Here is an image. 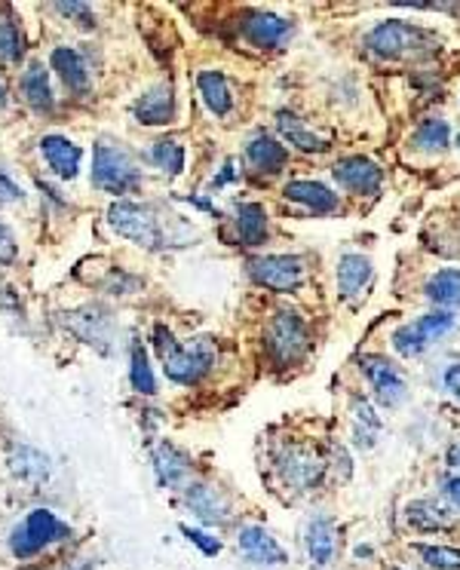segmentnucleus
<instances>
[{"mask_svg": "<svg viewBox=\"0 0 460 570\" xmlns=\"http://www.w3.org/2000/svg\"><path fill=\"white\" fill-rule=\"evenodd\" d=\"M50 65L53 71L62 77V84L77 92V96H84L89 89V68L87 62H84V55L72 47H55L50 52Z\"/></svg>", "mask_w": 460, "mask_h": 570, "instance_id": "393cba45", "label": "nucleus"}, {"mask_svg": "<svg viewBox=\"0 0 460 570\" xmlns=\"http://www.w3.org/2000/svg\"><path fill=\"white\" fill-rule=\"evenodd\" d=\"M350 408H354V417H356V423H359V430H369V432L381 430V420L374 417L372 405H369L366 398L354 396L350 398Z\"/></svg>", "mask_w": 460, "mask_h": 570, "instance_id": "e433bc0d", "label": "nucleus"}, {"mask_svg": "<svg viewBox=\"0 0 460 570\" xmlns=\"http://www.w3.org/2000/svg\"><path fill=\"white\" fill-rule=\"evenodd\" d=\"M151 460H154V472H157V482L163 487H173V491H184L188 479H191V457L181 448H176L173 442H157L151 448Z\"/></svg>", "mask_w": 460, "mask_h": 570, "instance_id": "dca6fc26", "label": "nucleus"}, {"mask_svg": "<svg viewBox=\"0 0 460 570\" xmlns=\"http://www.w3.org/2000/svg\"><path fill=\"white\" fill-rule=\"evenodd\" d=\"M248 277L270 292H298L307 277V264L298 255H265L248 261Z\"/></svg>", "mask_w": 460, "mask_h": 570, "instance_id": "6e6552de", "label": "nucleus"}, {"mask_svg": "<svg viewBox=\"0 0 460 570\" xmlns=\"http://www.w3.org/2000/svg\"><path fill=\"white\" fill-rule=\"evenodd\" d=\"M40 154L47 160V166L59 175L62 181H72L80 173V160H84V148L74 144L65 136H43L40 139Z\"/></svg>", "mask_w": 460, "mask_h": 570, "instance_id": "412c9836", "label": "nucleus"}, {"mask_svg": "<svg viewBox=\"0 0 460 570\" xmlns=\"http://www.w3.org/2000/svg\"><path fill=\"white\" fill-rule=\"evenodd\" d=\"M277 476H280V482L292 491V494H307V491H314L322 479V469L325 464L319 460L314 451L307 448H295V445H289L277 454Z\"/></svg>", "mask_w": 460, "mask_h": 570, "instance_id": "1a4fd4ad", "label": "nucleus"}, {"mask_svg": "<svg viewBox=\"0 0 460 570\" xmlns=\"http://www.w3.org/2000/svg\"><path fill=\"white\" fill-rule=\"evenodd\" d=\"M196 89L203 96L206 107L213 111L215 117H228L230 107H233V96H230L228 77L221 71H200L196 74Z\"/></svg>", "mask_w": 460, "mask_h": 570, "instance_id": "a878e982", "label": "nucleus"}, {"mask_svg": "<svg viewBox=\"0 0 460 570\" xmlns=\"http://www.w3.org/2000/svg\"><path fill=\"white\" fill-rule=\"evenodd\" d=\"M455 329V316L445 311H433L418 316L414 322H408L403 329L393 331V346L403 359H418L426 346L443 341L448 331Z\"/></svg>", "mask_w": 460, "mask_h": 570, "instance_id": "0eeeda50", "label": "nucleus"}, {"mask_svg": "<svg viewBox=\"0 0 460 570\" xmlns=\"http://www.w3.org/2000/svg\"><path fill=\"white\" fill-rule=\"evenodd\" d=\"M443 497L451 509H460V476H451L443 482Z\"/></svg>", "mask_w": 460, "mask_h": 570, "instance_id": "ea45409f", "label": "nucleus"}, {"mask_svg": "<svg viewBox=\"0 0 460 570\" xmlns=\"http://www.w3.org/2000/svg\"><path fill=\"white\" fill-rule=\"evenodd\" d=\"M184 503H188V509L203 524H225L230 519L228 497L218 487H213V484L188 482V487H184Z\"/></svg>", "mask_w": 460, "mask_h": 570, "instance_id": "a211bd4d", "label": "nucleus"}, {"mask_svg": "<svg viewBox=\"0 0 460 570\" xmlns=\"http://www.w3.org/2000/svg\"><path fill=\"white\" fill-rule=\"evenodd\" d=\"M414 553L421 555L430 570H460V549L455 546H439V543H414Z\"/></svg>", "mask_w": 460, "mask_h": 570, "instance_id": "f704fd0d", "label": "nucleus"}, {"mask_svg": "<svg viewBox=\"0 0 460 570\" xmlns=\"http://www.w3.org/2000/svg\"><path fill=\"white\" fill-rule=\"evenodd\" d=\"M129 383L139 396H154L157 393V378L151 371V363H148V353H144L142 344L132 346L129 353Z\"/></svg>", "mask_w": 460, "mask_h": 570, "instance_id": "2f4dec72", "label": "nucleus"}, {"mask_svg": "<svg viewBox=\"0 0 460 570\" xmlns=\"http://www.w3.org/2000/svg\"><path fill=\"white\" fill-rule=\"evenodd\" d=\"M359 365H362L366 378H369V383H372L374 396H378V402H381L384 408H399V405L406 402L408 380L403 378V371L389 363V359L369 353V356H362V359H359Z\"/></svg>", "mask_w": 460, "mask_h": 570, "instance_id": "f8f14e48", "label": "nucleus"}, {"mask_svg": "<svg viewBox=\"0 0 460 570\" xmlns=\"http://www.w3.org/2000/svg\"><path fill=\"white\" fill-rule=\"evenodd\" d=\"M458 151H460V136H458Z\"/></svg>", "mask_w": 460, "mask_h": 570, "instance_id": "a18cd8bd", "label": "nucleus"}, {"mask_svg": "<svg viewBox=\"0 0 460 570\" xmlns=\"http://www.w3.org/2000/svg\"><path fill=\"white\" fill-rule=\"evenodd\" d=\"M3 200H7V197H3V193H0V203H3Z\"/></svg>", "mask_w": 460, "mask_h": 570, "instance_id": "c03bdc74", "label": "nucleus"}, {"mask_svg": "<svg viewBox=\"0 0 460 570\" xmlns=\"http://www.w3.org/2000/svg\"><path fill=\"white\" fill-rule=\"evenodd\" d=\"M426 297L439 307H460V267H445L426 282Z\"/></svg>", "mask_w": 460, "mask_h": 570, "instance_id": "7c9ffc66", "label": "nucleus"}, {"mask_svg": "<svg viewBox=\"0 0 460 570\" xmlns=\"http://www.w3.org/2000/svg\"><path fill=\"white\" fill-rule=\"evenodd\" d=\"M16 258V240L7 227L0 225V264H13Z\"/></svg>", "mask_w": 460, "mask_h": 570, "instance_id": "58836bf2", "label": "nucleus"}, {"mask_svg": "<svg viewBox=\"0 0 460 570\" xmlns=\"http://www.w3.org/2000/svg\"><path fill=\"white\" fill-rule=\"evenodd\" d=\"M22 96H25V102L31 104L35 111H53V89H50V71L43 68L40 62H31L28 68L22 71Z\"/></svg>", "mask_w": 460, "mask_h": 570, "instance_id": "bb28decb", "label": "nucleus"}, {"mask_svg": "<svg viewBox=\"0 0 460 570\" xmlns=\"http://www.w3.org/2000/svg\"><path fill=\"white\" fill-rule=\"evenodd\" d=\"M283 197L289 203H298L304 206L310 215H335L341 212V200H337V193L325 188L322 181H289L283 188Z\"/></svg>", "mask_w": 460, "mask_h": 570, "instance_id": "6ab92c4d", "label": "nucleus"}, {"mask_svg": "<svg viewBox=\"0 0 460 570\" xmlns=\"http://www.w3.org/2000/svg\"><path fill=\"white\" fill-rule=\"evenodd\" d=\"M304 553H307L314 568L335 565L337 553H341V536H337L335 519L317 512V516H310L304 521Z\"/></svg>", "mask_w": 460, "mask_h": 570, "instance_id": "ddd939ff", "label": "nucleus"}, {"mask_svg": "<svg viewBox=\"0 0 460 570\" xmlns=\"http://www.w3.org/2000/svg\"><path fill=\"white\" fill-rule=\"evenodd\" d=\"M22 55H25V31L16 18L3 16L0 18V59L16 65L22 62Z\"/></svg>", "mask_w": 460, "mask_h": 570, "instance_id": "473e14b6", "label": "nucleus"}, {"mask_svg": "<svg viewBox=\"0 0 460 570\" xmlns=\"http://www.w3.org/2000/svg\"><path fill=\"white\" fill-rule=\"evenodd\" d=\"M389 570H399V568H389Z\"/></svg>", "mask_w": 460, "mask_h": 570, "instance_id": "49530a36", "label": "nucleus"}, {"mask_svg": "<svg viewBox=\"0 0 460 570\" xmlns=\"http://www.w3.org/2000/svg\"><path fill=\"white\" fill-rule=\"evenodd\" d=\"M372 261L366 258V255H359V252H347V255H341L337 258V292L344 301H356V297H362L366 289L372 286Z\"/></svg>", "mask_w": 460, "mask_h": 570, "instance_id": "4be33fe9", "label": "nucleus"}, {"mask_svg": "<svg viewBox=\"0 0 460 570\" xmlns=\"http://www.w3.org/2000/svg\"><path fill=\"white\" fill-rule=\"evenodd\" d=\"M366 50L384 62H396V59H408V55L418 59V55H430L433 50H439V37L411 25V22L387 18L366 35Z\"/></svg>", "mask_w": 460, "mask_h": 570, "instance_id": "f03ea898", "label": "nucleus"}, {"mask_svg": "<svg viewBox=\"0 0 460 570\" xmlns=\"http://www.w3.org/2000/svg\"><path fill=\"white\" fill-rule=\"evenodd\" d=\"M181 534L188 536V543H194L196 549L203 555H209V558H215V555L221 553V540H215V536H209L206 531H200V528L181 524Z\"/></svg>", "mask_w": 460, "mask_h": 570, "instance_id": "c9c22d12", "label": "nucleus"}, {"mask_svg": "<svg viewBox=\"0 0 460 570\" xmlns=\"http://www.w3.org/2000/svg\"><path fill=\"white\" fill-rule=\"evenodd\" d=\"M445 390H448L451 398L460 405V363L451 365V368L445 371Z\"/></svg>", "mask_w": 460, "mask_h": 570, "instance_id": "a19ab883", "label": "nucleus"}, {"mask_svg": "<svg viewBox=\"0 0 460 570\" xmlns=\"http://www.w3.org/2000/svg\"><path fill=\"white\" fill-rule=\"evenodd\" d=\"M139 181H142V173L124 144L99 141L92 148V188L111 193V197H120V193L139 188Z\"/></svg>", "mask_w": 460, "mask_h": 570, "instance_id": "7ed1b4c3", "label": "nucleus"}, {"mask_svg": "<svg viewBox=\"0 0 460 570\" xmlns=\"http://www.w3.org/2000/svg\"><path fill=\"white\" fill-rule=\"evenodd\" d=\"M230 225H233V240L243 242L248 249L267 240V212L261 203H240L233 208Z\"/></svg>", "mask_w": 460, "mask_h": 570, "instance_id": "5701e85b", "label": "nucleus"}, {"mask_svg": "<svg viewBox=\"0 0 460 570\" xmlns=\"http://www.w3.org/2000/svg\"><path fill=\"white\" fill-rule=\"evenodd\" d=\"M154 350H157L166 378L178 387H196L213 371L215 359H218V350L209 338H196L194 344H181L166 326L154 329Z\"/></svg>", "mask_w": 460, "mask_h": 570, "instance_id": "f257e3e1", "label": "nucleus"}, {"mask_svg": "<svg viewBox=\"0 0 460 570\" xmlns=\"http://www.w3.org/2000/svg\"><path fill=\"white\" fill-rule=\"evenodd\" d=\"M237 549L246 555L258 568H283L289 565V553L280 546V540L261 524H246L237 534Z\"/></svg>", "mask_w": 460, "mask_h": 570, "instance_id": "4468645a", "label": "nucleus"}, {"mask_svg": "<svg viewBox=\"0 0 460 570\" xmlns=\"http://www.w3.org/2000/svg\"><path fill=\"white\" fill-rule=\"evenodd\" d=\"M10 469L16 472L22 482H43L50 476V457L35 445H16L10 451Z\"/></svg>", "mask_w": 460, "mask_h": 570, "instance_id": "c85d7f7f", "label": "nucleus"}, {"mask_svg": "<svg viewBox=\"0 0 460 570\" xmlns=\"http://www.w3.org/2000/svg\"><path fill=\"white\" fill-rule=\"evenodd\" d=\"M277 129H280V136H283L289 144H295L304 154H322V151H329V141L319 139L310 126H304V121H298V117L289 114V111H280V114H277Z\"/></svg>", "mask_w": 460, "mask_h": 570, "instance_id": "cd10ccee", "label": "nucleus"}, {"mask_svg": "<svg viewBox=\"0 0 460 570\" xmlns=\"http://www.w3.org/2000/svg\"><path fill=\"white\" fill-rule=\"evenodd\" d=\"M240 31L258 50H283L295 35V25L289 18L267 13V10H246L240 16Z\"/></svg>", "mask_w": 460, "mask_h": 570, "instance_id": "9d476101", "label": "nucleus"}, {"mask_svg": "<svg viewBox=\"0 0 460 570\" xmlns=\"http://www.w3.org/2000/svg\"><path fill=\"white\" fill-rule=\"evenodd\" d=\"M151 160H154L157 169H163L166 175H173V178H178V175L184 173V148H181L176 139L154 141Z\"/></svg>", "mask_w": 460, "mask_h": 570, "instance_id": "72a5a7b5", "label": "nucleus"}, {"mask_svg": "<svg viewBox=\"0 0 460 570\" xmlns=\"http://www.w3.org/2000/svg\"><path fill=\"white\" fill-rule=\"evenodd\" d=\"M448 467L460 469V445H455V448L448 451Z\"/></svg>", "mask_w": 460, "mask_h": 570, "instance_id": "79ce46f5", "label": "nucleus"}, {"mask_svg": "<svg viewBox=\"0 0 460 570\" xmlns=\"http://www.w3.org/2000/svg\"><path fill=\"white\" fill-rule=\"evenodd\" d=\"M448 144H451V129L443 117H426L411 132V148L421 154H443L448 151Z\"/></svg>", "mask_w": 460, "mask_h": 570, "instance_id": "c756f323", "label": "nucleus"}, {"mask_svg": "<svg viewBox=\"0 0 460 570\" xmlns=\"http://www.w3.org/2000/svg\"><path fill=\"white\" fill-rule=\"evenodd\" d=\"M7 104V87H3V80H0V107Z\"/></svg>", "mask_w": 460, "mask_h": 570, "instance_id": "37998d69", "label": "nucleus"}, {"mask_svg": "<svg viewBox=\"0 0 460 570\" xmlns=\"http://www.w3.org/2000/svg\"><path fill=\"white\" fill-rule=\"evenodd\" d=\"M246 160L255 173L280 175L285 169V163H289V151H285V144H280L277 139L258 132V136L246 144Z\"/></svg>", "mask_w": 460, "mask_h": 570, "instance_id": "b1692460", "label": "nucleus"}, {"mask_svg": "<svg viewBox=\"0 0 460 570\" xmlns=\"http://www.w3.org/2000/svg\"><path fill=\"white\" fill-rule=\"evenodd\" d=\"M107 225L117 237L144 245V249H159L163 245V230H159L154 208L132 203V200H117L107 208Z\"/></svg>", "mask_w": 460, "mask_h": 570, "instance_id": "39448f33", "label": "nucleus"}, {"mask_svg": "<svg viewBox=\"0 0 460 570\" xmlns=\"http://www.w3.org/2000/svg\"><path fill=\"white\" fill-rule=\"evenodd\" d=\"M132 114H136V121L142 123V126H169V123H176V89L169 87V84H159V87L148 89L142 99H136Z\"/></svg>", "mask_w": 460, "mask_h": 570, "instance_id": "f3484780", "label": "nucleus"}, {"mask_svg": "<svg viewBox=\"0 0 460 570\" xmlns=\"http://www.w3.org/2000/svg\"><path fill=\"white\" fill-rule=\"evenodd\" d=\"M68 536H72V528L59 519L55 512H50V509H31L13 528V534H10V553L18 561H28V558H35V555L50 549L55 543H62V540H68Z\"/></svg>", "mask_w": 460, "mask_h": 570, "instance_id": "20e7f679", "label": "nucleus"}, {"mask_svg": "<svg viewBox=\"0 0 460 570\" xmlns=\"http://www.w3.org/2000/svg\"><path fill=\"white\" fill-rule=\"evenodd\" d=\"M267 350L277 365H298L310 350L307 322L295 311H277L267 326Z\"/></svg>", "mask_w": 460, "mask_h": 570, "instance_id": "423d86ee", "label": "nucleus"}, {"mask_svg": "<svg viewBox=\"0 0 460 570\" xmlns=\"http://www.w3.org/2000/svg\"><path fill=\"white\" fill-rule=\"evenodd\" d=\"M332 178L344 190L356 193V197H362V193L372 197V193L381 190L384 173H381V166L372 163L369 156H344V160H337L335 166H332Z\"/></svg>", "mask_w": 460, "mask_h": 570, "instance_id": "2eb2a0df", "label": "nucleus"}, {"mask_svg": "<svg viewBox=\"0 0 460 570\" xmlns=\"http://www.w3.org/2000/svg\"><path fill=\"white\" fill-rule=\"evenodd\" d=\"M62 326L72 331L77 341L95 346L99 353H107L111 350V338H114V319L111 313L102 311V307H77V311L62 313Z\"/></svg>", "mask_w": 460, "mask_h": 570, "instance_id": "9b49d317", "label": "nucleus"}, {"mask_svg": "<svg viewBox=\"0 0 460 570\" xmlns=\"http://www.w3.org/2000/svg\"><path fill=\"white\" fill-rule=\"evenodd\" d=\"M55 10H59L62 16L80 18V25H84V28L95 25V22H92V7H87V3H55Z\"/></svg>", "mask_w": 460, "mask_h": 570, "instance_id": "4c0bfd02", "label": "nucleus"}, {"mask_svg": "<svg viewBox=\"0 0 460 570\" xmlns=\"http://www.w3.org/2000/svg\"><path fill=\"white\" fill-rule=\"evenodd\" d=\"M406 524L418 534H443V531H451L458 521H455L451 506L436 501H411L406 506Z\"/></svg>", "mask_w": 460, "mask_h": 570, "instance_id": "aec40b11", "label": "nucleus"}]
</instances>
